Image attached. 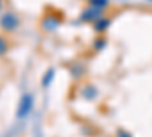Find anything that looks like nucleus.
I'll list each match as a JSON object with an SVG mask.
<instances>
[{
    "label": "nucleus",
    "instance_id": "f257e3e1",
    "mask_svg": "<svg viewBox=\"0 0 152 137\" xmlns=\"http://www.w3.org/2000/svg\"><path fill=\"white\" fill-rule=\"evenodd\" d=\"M0 26H2L5 31H12L17 26V18L12 15V14H5L0 20Z\"/></svg>",
    "mask_w": 152,
    "mask_h": 137
},
{
    "label": "nucleus",
    "instance_id": "f03ea898",
    "mask_svg": "<svg viewBox=\"0 0 152 137\" xmlns=\"http://www.w3.org/2000/svg\"><path fill=\"white\" fill-rule=\"evenodd\" d=\"M8 51V47H6V43H5V40L0 37V56H2L5 52Z\"/></svg>",
    "mask_w": 152,
    "mask_h": 137
}]
</instances>
